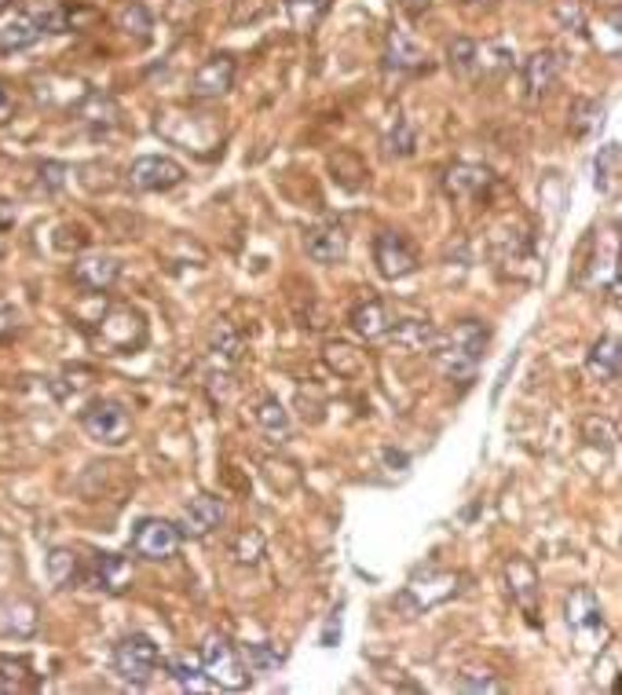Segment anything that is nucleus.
<instances>
[{"label": "nucleus", "mask_w": 622, "mask_h": 695, "mask_svg": "<svg viewBox=\"0 0 622 695\" xmlns=\"http://www.w3.org/2000/svg\"><path fill=\"white\" fill-rule=\"evenodd\" d=\"M333 0H286V12H290V23L293 30H301V34H308L322 23V15L330 12Z\"/></svg>", "instance_id": "obj_35"}, {"label": "nucleus", "mask_w": 622, "mask_h": 695, "mask_svg": "<svg viewBox=\"0 0 622 695\" xmlns=\"http://www.w3.org/2000/svg\"><path fill=\"white\" fill-rule=\"evenodd\" d=\"M23 15L34 19L40 34H70V8L62 0H23Z\"/></svg>", "instance_id": "obj_24"}, {"label": "nucleus", "mask_w": 622, "mask_h": 695, "mask_svg": "<svg viewBox=\"0 0 622 695\" xmlns=\"http://www.w3.org/2000/svg\"><path fill=\"white\" fill-rule=\"evenodd\" d=\"M385 146H388V154H392V157H410V154H414L418 136H414V129H410L407 118H396L392 132L385 136Z\"/></svg>", "instance_id": "obj_39"}, {"label": "nucleus", "mask_w": 622, "mask_h": 695, "mask_svg": "<svg viewBox=\"0 0 622 695\" xmlns=\"http://www.w3.org/2000/svg\"><path fill=\"white\" fill-rule=\"evenodd\" d=\"M583 439L597 450H615L619 447V425L608 414H589L583 417Z\"/></svg>", "instance_id": "obj_33"}, {"label": "nucleus", "mask_w": 622, "mask_h": 695, "mask_svg": "<svg viewBox=\"0 0 622 695\" xmlns=\"http://www.w3.org/2000/svg\"><path fill=\"white\" fill-rule=\"evenodd\" d=\"M73 114H78L81 125H89V129H96V132H110L114 125L121 121L118 99L107 96V92H84V96L73 103Z\"/></svg>", "instance_id": "obj_20"}, {"label": "nucleus", "mask_w": 622, "mask_h": 695, "mask_svg": "<svg viewBox=\"0 0 622 695\" xmlns=\"http://www.w3.org/2000/svg\"><path fill=\"white\" fill-rule=\"evenodd\" d=\"M8 634H15V637H30L37 629V615H34V604H15V608H8Z\"/></svg>", "instance_id": "obj_42"}, {"label": "nucleus", "mask_w": 622, "mask_h": 695, "mask_svg": "<svg viewBox=\"0 0 622 695\" xmlns=\"http://www.w3.org/2000/svg\"><path fill=\"white\" fill-rule=\"evenodd\" d=\"M374 264L385 279L396 282V279H407L418 271V252L403 235H396V231H382V235L374 238Z\"/></svg>", "instance_id": "obj_13"}, {"label": "nucleus", "mask_w": 622, "mask_h": 695, "mask_svg": "<svg viewBox=\"0 0 622 695\" xmlns=\"http://www.w3.org/2000/svg\"><path fill=\"white\" fill-rule=\"evenodd\" d=\"M385 67L388 70H421L425 67V48L418 45L407 30H392L385 45Z\"/></svg>", "instance_id": "obj_22"}, {"label": "nucleus", "mask_w": 622, "mask_h": 695, "mask_svg": "<svg viewBox=\"0 0 622 695\" xmlns=\"http://www.w3.org/2000/svg\"><path fill=\"white\" fill-rule=\"evenodd\" d=\"M92 381H96V370H92V366H67V370L51 381V392H56V399H67L70 392H84Z\"/></svg>", "instance_id": "obj_36"}, {"label": "nucleus", "mask_w": 622, "mask_h": 695, "mask_svg": "<svg viewBox=\"0 0 622 695\" xmlns=\"http://www.w3.org/2000/svg\"><path fill=\"white\" fill-rule=\"evenodd\" d=\"M165 670H168V678H173L176 684H184V688H195V684L206 678L198 656H173V659H165Z\"/></svg>", "instance_id": "obj_38"}, {"label": "nucleus", "mask_w": 622, "mask_h": 695, "mask_svg": "<svg viewBox=\"0 0 622 695\" xmlns=\"http://www.w3.org/2000/svg\"><path fill=\"white\" fill-rule=\"evenodd\" d=\"M15 322H19V315L15 308H0V337H8L15 330Z\"/></svg>", "instance_id": "obj_49"}, {"label": "nucleus", "mask_w": 622, "mask_h": 695, "mask_svg": "<svg viewBox=\"0 0 622 695\" xmlns=\"http://www.w3.org/2000/svg\"><path fill=\"white\" fill-rule=\"evenodd\" d=\"M271 12V4L268 0H235V8H231V23L235 26H253V23H260L263 15Z\"/></svg>", "instance_id": "obj_43"}, {"label": "nucleus", "mask_w": 622, "mask_h": 695, "mask_svg": "<svg viewBox=\"0 0 622 695\" xmlns=\"http://www.w3.org/2000/svg\"><path fill=\"white\" fill-rule=\"evenodd\" d=\"M458 692H505V684L498 678H491L488 670H461L455 678Z\"/></svg>", "instance_id": "obj_41"}, {"label": "nucleus", "mask_w": 622, "mask_h": 695, "mask_svg": "<svg viewBox=\"0 0 622 695\" xmlns=\"http://www.w3.org/2000/svg\"><path fill=\"white\" fill-rule=\"evenodd\" d=\"M619 366H622V352H619V337L605 333L600 341H594V348L586 352V370L594 381L600 385H615L619 381Z\"/></svg>", "instance_id": "obj_21"}, {"label": "nucleus", "mask_w": 622, "mask_h": 695, "mask_svg": "<svg viewBox=\"0 0 622 695\" xmlns=\"http://www.w3.org/2000/svg\"><path fill=\"white\" fill-rule=\"evenodd\" d=\"M118 30H125L129 37L146 45V40H151V30H154V19L140 0H125V4L118 8Z\"/></svg>", "instance_id": "obj_31"}, {"label": "nucleus", "mask_w": 622, "mask_h": 695, "mask_svg": "<svg viewBox=\"0 0 622 695\" xmlns=\"http://www.w3.org/2000/svg\"><path fill=\"white\" fill-rule=\"evenodd\" d=\"M198 662H202L206 681L216 684V688H224V692H246L249 684H253V673H249L246 656H242V651L231 645L224 634H209L202 640Z\"/></svg>", "instance_id": "obj_5"}, {"label": "nucleus", "mask_w": 622, "mask_h": 695, "mask_svg": "<svg viewBox=\"0 0 622 695\" xmlns=\"http://www.w3.org/2000/svg\"><path fill=\"white\" fill-rule=\"evenodd\" d=\"M15 220H19L15 202H8V198H0V235H4V231H12V227H15Z\"/></svg>", "instance_id": "obj_48"}, {"label": "nucleus", "mask_w": 622, "mask_h": 695, "mask_svg": "<svg viewBox=\"0 0 622 695\" xmlns=\"http://www.w3.org/2000/svg\"><path fill=\"white\" fill-rule=\"evenodd\" d=\"M326 363H330L341 377H355V374L363 370V355L355 352L352 344H341V341L326 344Z\"/></svg>", "instance_id": "obj_37"}, {"label": "nucleus", "mask_w": 622, "mask_h": 695, "mask_svg": "<svg viewBox=\"0 0 622 695\" xmlns=\"http://www.w3.org/2000/svg\"><path fill=\"white\" fill-rule=\"evenodd\" d=\"M220 523H224V498H216V494H198L184 505V516H180V534L187 539H206V534H213Z\"/></svg>", "instance_id": "obj_17"}, {"label": "nucleus", "mask_w": 622, "mask_h": 695, "mask_svg": "<svg viewBox=\"0 0 622 695\" xmlns=\"http://www.w3.org/2000/svg\"><path fill=\"white\" fill-rule=\"evenodd\" d=\"M286 662V651H275L271 645H253L249 648V670H275Z\"/></svg>", "instance_id": "obj_45"}, {"label": "nucleus", "mask_w": 622, "mask_h": 695, "mask_svg": "<svg viewBox=\"0 0 622 695\" xmlns=\"http://www.w3.org/2000/svg\"><path fill=\"white\" fill-rule=\"evenodd\" d=\"M84 436L103 447H121L132 436V414L121 399H92L78 414Z\"/></svg>", "instance_id": "obj_6"}, {"label": "nucleus", "mask_w": 622, "mask_h": 695, "mask_svg": "<svg viewBox=\"0 0 622 695\" xmlns=\"http://www.w3.org/2000/svg\"><path fill=\"white\" fill-rule=\"evenodd\" d=\"M231 556H235L238 564H257L263 556V534L257 528H246L231 545Z\"/></svg>", "instance_id": "obj_40"}, {"label": "nucleus", "mask_w": 622, "mask_h": 695, "mask_svg": "<svg viewBox=\"0 0 622 695\" xmlns=\"http://www.w3.org/2000/svg\"><path fill=\"white\" fill-rule=\"evenodd\" d=\"M461 582H466V575L461 572H443V567H421L407 578L403 593L396 597V608L407 615H421L429 612V608L436 604H447L450 597L461 593Z\"/></svg>", "instance_id": "obj_4"}, {"label": "nucleus", "mask_w": 622, "mask_h": 695, "mask_svg": "<svg viewBox=\"0 0 622 695\" xmlns=\"http://www.w3.org/2000/svg\"><path fill=\"white\" fill-rule=\"evenodd\" d=\"M600 125H605V103L586 99V96L572 99V110H567V129H572V136L586 140V136H594Z\"/></svg>", "instance_id": "obj_29"}, {"label": "nucleus", "mask_w": 622, "mask_h": 695, "mask_svg": "<svg viewBox=\"0 0 622 695\" xmlns=\"http://www.w3.org/2000/svg\"><path fill=\"white\" fill-rule=\"evenodd\" d=\"M399 4H403L407 12H414V15H418V12H425V8L432 4V0H399Z\"/></svg>", "instance_id": "obj_51"}, {"label": "nucleus", "mask_w": 622, "mask_h": 695, "mask_svg": "<svg viewBox=\"0 0 622 695\" xmlns=\"http://www.w3.org/2000/svg\"><path fill=\"white\" fill-rule=\"evenodd\" d=\"M253 417H257V425L268 432L271 439H279V444H286L290 439V414L275 396H263L257 403V410H253Z\"/></svg>", "instance_id": "obj_30"}, {"label": "nucleus", "mask_w": 622, "mask_h": 695, "mask_svg": "<svg viewBox=\"0 0 622 695\" xmlns=\"http://www.w3.org/2000/svg\"><path fill=\"white\" fill-rule=\"evenodd\" d=\"M15 118V92L8 89V81H0V125Z\"/></svg>", "instance_id": "obj_47"}, {"label": "nucleus", "mask_w": 622, "mask_h": 695, "mask_svg": "<svg viewBox=\"0 0 622 695\" xmlns=\"http://www.w3.org/2000/svg\"><path fill=\"white\" fill-rule=\"evenodd\" d=\"M73 286L84 293H107L114 282L121 279V260L107 257V252H92V257H78L70 264Z\"/></svg>", "instance_id": "obj_14"}, {"label": "nucleus", "mask_w": 622, "mask_h": 695, "mask_svg": "<svg viewBox=\"0 0 622 695\" xmlns=\"http://www.w3.org/2000/svg\"><path fill=\"white\" fill-rule=\"evenodd\" d=\"M40 37H45V34H40V26L34 23V19L15 15L12 23L0 26V51H4V56H15V51H30Z\"/></svg>", "instance_id": "obj_27"}, {"label": "nucleus", "mask_w": 622, "mask_h": 695, "mask_svg": "<svg viewBox=\"0 0 622 695\" xmlns=\"http://www.w3.org/2000/svg\"><path fill=\"white\" fill-rule=\"evenodd\" d=\"M235 59L231 56H209L191 78V96L195 99H220L235 89Z\"/></svg>", "instance_id": "obj_16"}, {"label": "nucleus", "mask_w": 622, "mask_h": 695, "mask_svg": "<svg viewBox=\"0 0 622 695\" xmlns=\"http://www.w3.org/2000/svg\"><path fill=\"white\" fill-rule=\"evenodd\" d=\"M388 337H392L403 352H429V348L436 344L439 330L432 322H425V319H403V322H392Z\"/></svg>", "instance_id": "obj_25"}, {"label": "nucleus", "mask_w": 622, "mask_h": 695, "mask_svg": "<svg viewBox=\"0 0 622 695\" xmlns=\"http://www.w3.org/2000/svg\"><path fill=\"white\" fill-rule=\"evenodd\" d=\"M561 73H564V56L556 48L531 51V56L524 59V67H520L527 99L539 103L542 96H550V92L556 89V81H561Z\"/></svg>", "instance_id": "obj_12"}, {"label": "nucleus", "mask_w": 622, "mask_h": 695, "mask_svg": "<svg viewBox=\"0 0 622 695\" xmlns=\"http://www.w3.org/2000/svg\"><path fill=\"white\" fill-rule=\"evenodd\" d=\"M443 195L455 202H477L494 187V173L480 162H455L443 168Z\"/></svg>", "instance_id": "obj_11"}, {"label": "nucleus", "mask_w": 622, "mask_h": 695, "mask_svg": "<svg viewBox=\"0 0 622 695\" xmlns=\"http://www.w3.org/2000/svg\"><path fill=\"white\" fill-rule=\"evenodd\" d=\"M8 8H12V0H0V12H8Z\"/></svg>", "instance_id": "obj_52"}, {"label": "nucleus", "mask_w": 622, "mask_h": 695, "mask_svg": "<svg viewBox=\"0 0 622 695\" xmlns=\"http://www.w3.org/2000/svg\"><path fill=\"white\" fill-rule=\"evenodd\" d=\"M447 67L458 81H477L480 78V45L469 37H455L447 45Z\"/></svg>", "instance_id": "obj_28"}, {"label": "nucleus", "mask_w": 622, "mask_h": 695, "mask_svg": "<svg viewBox=\"0 0 622 695\" xmlns=\"http://www.w3.org/2000/svg\"><path fill=\"white\" fill-rule=\"evenodd\" d=\"M110 662H114V673H118L125 684L143 688V684H151L157 667H162V651H157V645L146 634H129L114 645Z\"/></svg>", "instance_id": "obj_7"}, {"label": "nucleus", "mask_w": 622, "mask_h": 695, "mask_svg": "<svg viewBox=\"0 0 622 695\" xmlns=\"http://www.w3.org/2000/svg\"><path fill=\"white\" fill-rule=\"evenodd\" d=\"M180 528L162 520V516H143L132 528V553L143 556V561H168V556L180 553Z\"/></svg>", "instance_id": "obj_9"}, {"label": "nucleus", "mask_w": 622, "mask_h": 695, "mask_svg": "<svg viewBox=\"0 0 622 695\" xmlns=\"http://www.w3.org/2000/svg\"><path fill=\"white\" fill-rule=\"evenodd\" d=\"M619 143H605L597 151V162H594V184L600 195H615L619 187Z\"/></svg>", "instance_id": "obj_32"}, {"label": "nucleus", "mask_w": 622, "mask_h": 695, "mask_svg": "<svg viewBox=\"0 0 622 695\" xmlns=\"http://www.w3.org/2000/svg\"><path fill=\"white\" fill-rule=\"evenodd\" d=\"M0 257H4V235H0Z\"/></svg>", "instance_id": "obj_53"}, {"label": "nucleus", "mask_w": 622, "mask_h": 695, "mask_svg": "<svg viewBox=\"0 0 622 695\" xmlns=\"http://www.w3.org/2000/svg\"><path fill=\"white\" fill-rule=\"evenodd\" d=\"M505 586H509L513 604L520 608L527 623L539 626L542 582H539V572H535V564L527 561V556H509V561H505Z\"/></svg>", "instance_id": "obj_10"}, {"label": "nucleus", "mask_w": 622, "mask_h": 695, "mask_svg": "<svg viewBox=\"0 0 622 695\" xmlns=\"http://www.w3.org/2000/svg\"><path fill=\"white\" fill-rule=\"evenodd\" d=\"M209 352H213V363L220 370H227V366H235L242 360V337L231 330L227 322H216L213 330V344H209Z\"/></svg>", "instance_id": "obj_34"}, {"label": "nucleus", "mask_w": 622, "mask_h": 695, "mask_svg": "<svg viewBox=\"0 0 622 695\" xmlns=\"http://www.w3.org/2000/svg\"><path fill=\"white\" fill-rule=\"evenodd\" d=\"M469 4H491V0H469Z\"/></svg>", "instance_id": "obj_54"}, {"label": "nucleus", "mask_w": 622, "mask_h": 695, "mask_svg": "<svg viewBox=\"0 0 622 695\" xmlns=\"http://www.w3.org/2000/svg\"><path fill=\"white\" fill-rule=\"evenodd\" d=\"M40 678L34 673V662L26 656H4L0 651V695H15V692H34Z\"/></svg>", "instance_id": "obj_23"}, {"label": "nucleus", "mask_w": 622, "mask_h": 695, "mask_svg": "<svg viewBox=\"0 0 622 695\" xmlns=\"http://www.w3.org/2000/svg\"><path fill=\"white\" fill-rule=\"evenodd\" d=\"M81 582L92 586V589H103V593H110V597L125 593V589L132 586V564H129V556H121V553H99L92 564H84V578H81Z\"/></svg>", "instance_id": "obj_15"}, {"label": "nucleus", "mask_w": 622, "mask_h": 695, "mask_svg": "<svg viewBox=\"0 0 622 695\" xmlns=\"http://www.w3.org/2000/svg\"><path fill=\"white\" fill-rule=\"evenodd\" d=\"M89 341L99 355H136L146 344V319L132 304H114L92 322Z\"/></svg>", "instance_id": "obj_2"}, {"label": "nucleus", "mask_w": 622, "mask_h": 695, "mask_svg": "<svg viewBox=\"0 0 622 695\" xmlns=\"http://www.w3.org/2000/svg\"><path fill=\"white\" fill-rule=\"evenodd\" d=\"M392 311H388L385 301L377 297H366L352 308V315H348V326H352L355 337H363V341H377V337H388V330H392Z\"/></svg>", "instance_id": "obj_19"}, {"label": "nucleus", "mask_w": 622, "mask_h": 695, "mask_svg": "<svg viewBox=\"0 0 622 695\" xmlns=\"http://www.w3.org/2000/svg\"><path fill=\"white\" fill-rule=\"evenodd\" d=\"M37 173H40V191H45V195L62 191L67 180H70V165H62V162H45Z\"/></svg>", "instance_id": "obj_44"}, {"label": "nucleus", "mask_w": 622, "mask_h": 695, "mask_svg": "<svg viewBox=\"0 0 622 695\" xmlns=\"http://www.w3.org/2000/svg\"><path fill=\"white\" fill-rule=\"evenodd\" d=\"M564 619L575 637V648L583 651V656L605 651L608 619H605V608H600V597L594 586H575L572 593L564 597Z\"/></svg>", "instance_id": "obj_3"}, {"label": "nucleus", "mask_w": 622, "mask_h": 695, "mask_svg": "<svg viewBox=\"0 0 622 695\" xmlns=\"http://www.w3.org/2000/svg\"><path fill=\"white\" fill-rule=\"evenodd\" d=\"M304 249H308V257L315 264H344L348 257V231L341 224H315L308 227V235H304Z\"/></svg>", "instance_id": "obj_18"}, {"label": "nucleus", "mask_w": 622, "mask_h": 695, "mask_svg": "<svg viewBox=\"0 0 622 695\" xmlns=\"http://www.w3.org/2000/svg\"><path fill=\"white\" fill-rule=\"evenodd\" d=\"M556 15H561V23H564L567 30H575V34H583V30H586L583 0H556Z\"/></svg>", "instance_id": "obj_46"}, {"label": "nucleus", "mask_w": 622, "mask_h": 695, "mask_svg": "<svg viewBox=\"0 0 622 695\" xmlns=\"http://www.w3.org/2000/svg\"><path fill=\"white\" fill-rule=\"evenodd\" d=\"M187 180V168L168 154H143L129 165V187L140 195H162L173 191Z\"/></svg>", "instance_id": "obj_8"}, {"label": "nucleus", "mask_w": 622, "mask_h": 695, "mask_svg": "<svg viewBox=\"0 0 622 695\" xmlns=\"http://www.w3.org/2000/svg\"><path fill=\"white\" fill-rule=\"evenodd\" d=\"M59 231H62V235H70V227H59ZM56 246H59V249H70V238H56ZM73 246H78V249L84 246L81 227H73Z\"/></svg>", "instance_id": "obj_50"}, {"label": "nucleus", "mask_w": 622, "mask_h": 695, "mask_svg": "<svg viewBox=\"0 0 622 695\" xmlns=\"http://www.w3.org/2000/svg\"><path fill=\"white\" fill-rule=\"evenodd\" d=\"M48 578H51V586H56V589L81 586V578H84L81 556L73 550H67V545H56V550L48 553Z\"/></svg>", "instance_id": "obj_26"}, {"label": "nucleus", "mask_w": 622, "mask_h": 695, "mask_svg": "<svg viewBox=\"0 0 622 695\" xmlns=\"http://www.w3.org/2000/svg\"><path fill=\"white\" fill-rule=\"evenodd\" d=\"M491 341V330L477 319H466L458 322L455 330L439 333L436 344L429 348L432 352V363H436V370L447 377V381H461L469 385L472 377H477V366H480V355L483 348Z\"/></svg>", "instance_id": "obj_1"}]
</instances>
